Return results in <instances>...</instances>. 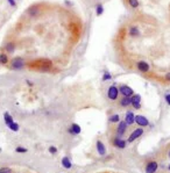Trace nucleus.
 <instances>
[{"instance_id": "34", "label": "nucleus", "mask_w": 170, "mask_h": 173, "mask_svg": "<svg viewBox=\"0 0 170 173\" xmlns=\"http://www.w3.org/2000/svg\"><path fill=\"white\" fill-rule=\"evenodd\" d=\"M168 157L170 158V150H169V152H168Z\"/></svg>"}, {"instance_id": "8", "label": "nucleus", "mask_w": 170, "mask_h": 173, "mask_svg": "<svg viewBox=\"0 0 170 173\" xmlns=\"http://www.w3.org/2000/svg\"><path fill=\"white\" fill-rule=\"evenodd\" d=\"M127 124H126V122L125 121H121V122H119L118 123V126H116V129H115V134H116V136H122V135H125V132L127 131Z\"/></svg>"}, {"instance_id": "9", "label": "nucleus", "mask_w": 170, "mask_h": 173, "mask_svg": "<svg viewBox=\"0 0 170 173\" xmlns=\"http://www.w3.org/2000/svg\"><path fill=\"white\" fill-rule=\"evenodd\" d=\"M112 144H113L115 148H118V149H125L126 145H127V142L124 141L121 137L116 136V137H114L113 140H112Z\"/></svg>"}, {"instance_id": "13", "label": "nucleus", "mask_w": 170, "mask_h": 173, "mask_svg": "<svg viewBox=\"0 0 170 173\" xmlns=\"http://www.w3.org/2000/svg\"><path fill=\"white\" fill-rule=\"evenodd\" d=\"M15 48H16V43L13 42V41H9L5 44L4 47V50L6 51V54H13L14 51H15Z\"/></svg>"}, {"instance_id": "22", "label": "nucleus", "mask_w": 170, "mask_h": 173, "mask_svg": "<svg viewBox=\"0 0 170 173\" xmlns=\"http://www.w3.org/2000/svg\"><path fill=\"white\" fill-rule=\"evenodd\" d=\"M8 128H9L12 131H14V132H18V131H19V129H20L19 123H18V122H15V121H14V122H12V123L8 126Z\"/></svg>"}, {"instance_id": "3", "label": "nucleus", "mask_w": 170, "mask_h": 173, "mask_svg": "<svg viewBox=\"0 0 170 173\" xmlns=\"http://www.w3.org/2000/svg\"><path fill=\"white\" fill-rule=\"evenodd\" d=\"M107 98L111 101H116L119 99V88L116 87L115 85H112L108 87L107 90Z\"/></svg>"}, {"instance_id": "11", "label": "nucleus", "mask_w": 170, "mask_h": 173, "mask_svg": "<svg viewBox=\"0 0 170 173\" xmlns=\"http://www.w3.org/2000/svg\"><path fill=\"white\" fill-rule=\"evenodd\" d=\"M96 149L99 156H105L106 154V146L104 144V142L101 140H97L96 142Z\"/></svg>"}, {"instance_id": "26", "label": "nucleus", "mask_w": 170, "mask_h": 173, "mask_svg": "<svg viewBox=\"0 0 170 173\" xmlns=\"http://www.w3.org/2000/svg\"><path fill=\"white\" fill-rule=\"evenodd\" d=\"M111 79H112V75H111V73H108L107 71H105V72H104V75H103V81L111 80Z\"/></svg>"}, {"instance_id": "7", "label": "nucleus", "mask_w": 170, "mask_h": 173, "mask_svg": "<svg viewBox=\"0 0 170 173\" xmlns=\"http://www.w3.org/2000/svg\"><path fill=\"white\" fill-rule=\"evenodd\" d=\"M134 122L137 123L138 126H140L141 128L149 126V121H148V118L145 117L143 115H135V121H134Z\"/></svg>"}, {"instance_id": "35", "label": "nucleus", "mask_w": 170, "mask_h": 173, "mask_svg": "<svg viewBox=\"0 0 170 173\" xmlns=\"http://www.w3.org/2000/svg\"><path fill=\"white\" fill-rule=\"evenodd\" d=\"M168 171L170 172V164H169V166H168Z\"/></svg>"}, {"instance_id": "31", "label": "nucleus", "mask_w": 170, "mask_h": 173, "mask_svg": "<svg viewBox=\"0 0 170 173\" xmlns=\"http://www.w3.org/2000/svg\"><path fill=\"white\" fill-rule=\"evenodd\" d=\"M164 78H165V80H168V81H170V72H169V73H167V75L164 76Z\"/></svg>"}, {"instance_id": "30", "label": "nucleus", "mask_w": 170, "mask_h": 173, "mask_svg": "<svg viewBox=\"0 0 170 173\" xmlns=\"http://www.w3.org/2000/svg\"><path fill=\"white\" fill-rule=\"evenodd\" d=\"M7 1H8V4H9L12 7H15V6H16V1H15V0H7Z\"/></svg>"}, {"instance_id": "12", "label": "nucleus", "mask_w": 170, "mask_h": 173, "mask_svg": "<svg viewBox=\"0 0 170 173\" xmlns=\"http://www.w3.org/2000/svg\"><path fill=\"white\" fill-rule=\"evenodd\" d=\"M135 121V114L132 112V110H128L125 115V122L127 126H132Z\"/></svg>"}, {"instance_id": "33", "label": "nucleus", "mask_w": 170, "mask_h": 173, "mask_svg": "<svg viewBox=\"0 0 170 173\" xmlns=\"http://www.w3.org/2000/svg\"><path fill=\"white\" fill-rule=\"evenodd\" d=\"M27 84H28L29 86H33V83H31V81H29V80H27Z\"/></svg>"}, {"instance_id": "21", "label": "nucleus", "mask_w": 170, "mask_h": 173, "mask_svg": "<svg viewBox=\"0 0 170 173\" xmlns=\"http://www.w3.org/2000/svg\"><path fill=\"white\" fill-rule=\"evenodd\" d=\"M108 121L111 123H119L120 122V116H119V114H113V115L110 116Z\"/></svg>"}, {"instance_id": "20", "label": "nucleus", "mask_w": 170, "mask_h": 173, "mask_svg": "<svg viewBox=\"0 0 170 173\" xmlns=\"http://www.w3.org/2000/svg\"><path fill=\"white\" fill-rule=\"evenodd\" d=\"M4 120H5V123H6L7 127H8L12 122H14V120H13L12 115H11L8 112H5V113H4Z\"/></svg>"}, {"instance_id": "23", "label": "nucleus", "mask_w": 170, "mask_h": 173, "mask_svg": "<svg viewBox=\"0 0 170 173\" xmlns=\"http://www.w3.org/2000/svg\"><path fill=\"white\" fill-rule=\"evenodd\" d=\"M103 13H104V6H103V4H97L96 5V14L98 16H100Z\"/></svg>"}, {"instance_id": "28", "label": "nucleus", "mask_w": 170, "mask_h": 173, "mask_svg": "<svg viewBox=\"0 0 170 173\" xmlns=\"http://www.w3.org/2000/svg\"><path fill=\"white\" fill-rule=\"evenodd\" d=\"M48 151L50 152V154H56V153H57V148L54 146V145H52V146H49Z\"/></svg>"}, {"instance_id": "18", "label": "nucleus", "mask_w": 170, "mask_h": 173, "mask_svg": "<svg viewBox=\"0 0 170 173\" xmlns=\"http://www.w3.org/2000/svg\"><path fill=\"white\" fill-rule=\"evenodd\" d=\"M119 106H120V107H128V106H131V98L122 96L120 100H119Z\"/></svg>"}, {"instance_id": "10", "label": "nucleus", "mask_w": 170, "mask_h": 173, "mask_svg": "<svg viewBox=\"0 0 170 173\" xmlns=\"http://www.w3.org/2000/svg\"><path fill=\"white\" fill-rule=\"evenodd\" d=\"M159 168V163L156 160H150L146 165V173H155Z\"/></svg>"}, {"instance_id": "29", "label": "nucleus", "mask_w": 170, "mask_h": 173, "mask_svg": "<svg viewBox=\"0 0 170 173\" xmlns=\"http://www.w3.org/2000/svg\"><path fill=\"white\" fill-rule=\"evenodd\" d=\"M164 100H165V102H167V105L170 106V93H167V94L164 95Z\"/></svg>"}, {"instance_id": "5", "label": "nucleus", "mask_w": 170, "mask_h": 173, "mask_svg": "<svg viewBox=\"0 0 170 173\" xmlns=\"http://www.w3.org/2000/svg\"><path fill=\"white\" fill-rule=\"evenodd\" d=\"M119 93H121L122 96L131 98L134 94V91L129 87V86H127V85H120V86H119Z\"/></svg>"}, {"instance_id": "1", "label": "nucleus", "mask_w": 170, "mask_h": 173, "mask_svg": "<svg viewBox=\"0 0 170 173\" xmlns=\"http://www.w3.org/2000/svg\"><path fill=\"white\" fill-rule=\"evenodd\" d=\"M29 67L35 69V70H50L53 67V62L50 59H35L28 64Z\"/></svg>"}, {"instance_id": "15", "label": "nucleus", "mask_w": 170, "mask_h": 173, "mask_svg": "<svg viewBox=\"0 0 170 173\" xmlns=\"http://www.w3.org/2000/svg\"><path fill=\"white\" fill-rule=\"evenodd\" d=\"M137 66H138V70L140 71V72H148L149 70H150V66H149V64L148 63H146V62H143V61H141V62H139L138 64H137Z\"/></svg>"}, {"instance_id": "17", "label": "nucleus", "mask_w": 170, "mask_h": 173, "mask_svg": "<svg viewBox=\"0 0 170 173\" xmlns=\"http://www.w3.org/2000/svg\"><path fill=\"white\" fill-rule=\"evenodd\" d=\"M128 34H129V36L132 37H137L140 35V30L137 26H131L129 29H128Z\"/></svg>"}, {"instance_id": "24", "label": "nucleus", "mask_w": 170, "mask_h": 173, "mask_svg": "<svg viewBox=\"0 0 170 173\" xmlns=\"http://www.w3.org/2000/svg\"><path fill=\"white\" fill-rule=\"evenodd\" d=\"M15 152H16V153H26V152H28V149L25 148V146L19 145V146L15 148Z\"/></svg>"}, {"instance_id": "25", "label": "nucleus", "mask_w": 170, "mask_h": 173, "mask_svg": "<svg viewBox=\"0 0 170 173\" xmlns=\"http://www.w3.org/2000/svg\"><path fill=\"white\" fill-rule=\"evenodd\" d=\"M128 4H129V6L133 7V8H138L139 5H140L139 0H128Z\"/></svg>"}, {"instance_id": "4", "label": "nucleus", "mask_w": 170, "mask_h": 173, "mask_svg": "<svg viewBox=\"0 0 170 173\" xmlns=\"http://www.w3.org/2000/svg\"><path fill=\"white\" fill-rule=\"evenodd\" d=\"M145 131H143V129L140 127V128H138V129H135L131 135H129V137H128V140H127V142L128 143H133L135 140H138L139 137H141L142 136V134H143Z\"/></svg>"}, {"instance_id": "6", "label": "nucleus", "mask_w": 170, "mask_h": 173, "mask_svg": "<svg viewBox=\"0 0 170 173\" xmlns=\"http://www.w3.org/2000/svg\"><path fill=\"white\" fill-rule=\"evenodd\" d=\"M131 105L135 109L141 108V96H140V94H133L131 96Z\"/></svg>"}, {"instance_id": "14", "label": "nucleus", "mask_w": 170, "mask_h": 173, "mask_svg": "<svg viewBox=\"0 0 170 173\" xmlns=\"http://www.w3.org/2000/svg\"><path fill=\"white\" fill-rule=\"evenodd\" d=\"M80 131H82V129L77 123H72L69 128H68V132H69L70 135H79Z\"/></svg>"}, {"instance_id": "16", "label": "nucleus", "mask_w": 170, "mask_h": 173, "mask_svg": "<svg viewBox=\"0 0 170 173\" xmlns=\"http://www.w3.org/2000/svg\"><path fill=\"white\" fill-rule=\"evenodd\" d=\"M9 56L6 53H0V65H8L9 64Z\"/></svg>"}, {"instance_id": "27", "label": "nucleus", "mask_w": 170, "mask_h": 173, "mask_svg": "<svg viewBox=\"0 0 170 173\" xmlns=\"http://www.w3.org/2000/svg\"><path fill=\"white\" fill-rule=\"evenodd\" d=\"M0 173H13L11 167H0Z\"/></svg>"}, {"instance_id": "19", "label": "nucleus", "mask_w": 170, "mask_h": 173, "mask_svg": "<svg viewBox=\"0 0 170 173\" xmlns=\"http://www.w3.org/2000/svg\"><path fill=\"white\" fill-rule=\"evenodd\" d=\"M62 166L65 170H70L72 167V163H71V160H70L69 157H63L62 158Z\"/></svg>"}, {"instance_id": "32", "label": "nucleus", "mask_w": 170, "mask_h": 173, "mask_svg": "<svg viewBox=\"0 0 170 173\" xmlns=\"http://www.w3.org/2000/svg\"><path fill=\"white\" fill-rule=\"evenodd\" d=\"M65 4H66L68 6H72V3H71V1H69V0H65Z\"/></svg>"}, {"instance_id": "2", "label": "nucleus", "mask_w": 170, "mask_h": 173, "mask_svg": "<svg viewBox=\"0 0 170 173\" xmlns=\"http://www.w3.org/2000/svg\"><path fill=\"white\" fill-rule=\"evenodd\" d=\"M26 66L25 59L21 57H14L9 61V69L11 70H23Z\"/></svg>"}]
</instances>
